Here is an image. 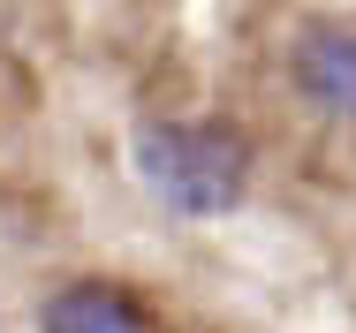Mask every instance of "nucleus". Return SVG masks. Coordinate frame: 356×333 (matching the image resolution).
Masks as SVG:
<instances>
[{
	"label": "nucleus",
	"mask_w": 356,
	"mask_h": 333,
	"mask_svg": "<svg viewBox=\"0 0 356 333\" xmlns=\"http://www.w3.org/2000/svg\"><path fill=\"white\" fill-rule=\"evenodd\" d=\"M288 76L326 122H356V31L349 23H303L296 46H288Z\"/></svg>",
	"instance_id": "2"
},
{
	"label": "nucleus",
	"mask_w": 356,
	"mask_h": 333,
	"mask_svg": "<svg viewBox=\"0 0 356 333\" xmlns=\"http://www.w3.org/2000/svg\"><path fill=\"white\" fill-rule=\"evenodd\" d=\"M38 333H144V311L122 288H99V280H76L46 303Z\"/></svg>",
	"instance_id": "3"
},
{
	"label": "nucleus",
	"mask_w": 356,
	"mask_h": 333,
	"mask_svg": "<svg viewBox=\"0 0 356 333\" xmlns=\"http://www.w3.org/2000/svg\"><path fill=\"white\" fill-rule=\"evenodd\" d=\"M129 159H137V182L182 220L235 212L250 190V144L220 122H144Z\"/></svg>",
	"instance_id": "1"
}]
</instances>
